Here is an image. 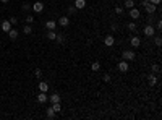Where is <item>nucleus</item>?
<instances>
[{
	"mask_svg": "<svg viewBox=\"0 0 162 120\" xmlns=\"http://www.w3.org/2000/svg\"><path fill=\"white\" fill-rule=\"evenodd\" d=\"M55 41H57V42H59V44H62V42L65 41V38H63V36H62V34H59V36H57V38H55Z\"/></svg>",
	"mask_w": 162,
	"mask_h": 120,
	"instance_id": "nucleus-29",
	"label": "nucleus"
},
{
	"mask_svg": "<svg viewBox=\"0 0 162 120\" xmlns=\"http://www.w3.org/2000/svg\"><path fill=\"white\" fill-rule=\"evenodd\" d=\"M154 44L157 45V47H160V45H162V39H160V36H157V38L154 39Z\"/></svg>",
	"mask_w": 162,
	"mask_h": 120,
	"instance_id": "nucleus-27",
	"label": "nucleus"
},
{
	"mask_svg": "<svg viewBox=\"0 0 162 120\" xmlns=\"http://www.w3.org/2000/svg\"><path fill=\"white\" fill-rule=\"evenodd\" d=\"M39 91H44V93H47V91H49V83L41 81V83H39Z\"/></svg>",
	"mask_w": 162,
	"mask_h": 120,
	"instance_id": "nucleus-17",
	"label": "nucleus"
},
{
	"mask_svg": "<svg viewBox=\"0 0 162 120\" xmlns=\"http://www.w3.org/2000/svg\"><path fill=\"white\" fill-rule=\"evenodd\" d=\"M143 33H144L146 38H151V36H154L156 29H154V26H152V24H146V26H144V29H143Z\"/></svg>",
	"mask_w": 162,
	"mask_h": 120,
	"instance_id": "nucleus-2",
	"label": "nucleus"
},
{
	"mask_svg": "<svg viewBox=\"0 0 162 120\" xmlns=\"http://www.w3.org/2000/svg\"><path fill=\"white\" fill-rule=\"evenodd\" d=\"M148 3H149V0H141V5H143V7H146Z\"/></svg>",
	"mask_w": 162,
	"mask_h": 120,
	"instance_id": "nucleus-34",
	"label": "nucleus"
},
{
	"mask_svg": "<svg viewBox=\"0 0 162 120\" xmlns=\"http://www.w3.org/2000/svg\"><path fill=\"white\" fill-rule=\"evenodd\" d=\"M102 80H104V83H110V80H112V78H110V75H104V78H102Z\"/></svg>",
	"mask_w": 162,
	"mask_h": 120,
	"instance_id": "nucleus-33",
	"label": "nucleus"
},
{
	"mask_svg": "<svg viewBox=\"0 0 162 120\" xmlns=\"http://www.w3.org/2000/svg\"><path fill=\"white\" fill-rule=\"evenodd\" d=\"M24 20H26V23H29V24H31V23L34 21V16H31V15H28V16L24 18Z\"/></svg>",
	"mask_w": 162,
	"mask_h": 120,
	"instance_id": "nucleus-30",
	"label": "nucleus"
},
{
	"mask_svg": "<svg viewBox=\"0 0 162 120\" xmlns=\"http://www.w3.org/2000/svg\"><path fill=\"white\" fill-rule=\"evenodd\" d=\"M144 10H146V13H148V15H152V13L157 10V5H154V3H151V2H149V3L144 7Z\"/></svg>",
	"mask_w": 162,
	"mask_h": 120,
	"instance_id": "nucleus-8",
	"label": "nucleus"
},
{
	"mask_svg": "<svg viewBox=\"0 0 162 120\" xmlns=\"http://www.w3.org/2000/svg\"><path fill=\"white\" fill-rule=\"evenodd\" d=\"M133 7H135V2H133V0H125V7L123 8H128L130 10V8H133Z\"/></svg>",
	"mask_w": 162,
	"mask_h": 120,
	"instance_id": "nucleus-23",
	"label": "nucleus"
},
{
	"mask_svg": "<svg viewBox=\"0 0 162 120\" xmlns=\"http://www.w3.org/2000/svg\"><path fill=\"white\" fill-rule=\"evenodd\" d=\"M130 18H133V20H138L139 18V10L138 8H135V7L130 8Z\"/></svg>",
	"mask_w": 162,
	"mask_h": 120,
	"instance_id": "nucleus-10",
	"label": "nucleus"
},
{
	"mask_svg": "<svg viewBox=\"0 0 162 120\" xmlns=\"http://www.w3.org/2000/svg\"><path fill=\"white\" fill-rule=\"evenodd\" d=\"M57 24L59 26H62V28H66L70 24V18L68 16H62V18H59V21H57Z\"/></svg>",
	"mask_w": 162,
	"mask_h": 120,
	"instance_id": "nucleus-5",
	"label": "nucleus"
},
{
	"mask_svg": "<svg viewBox=\"0 0 162 120\" xmlns=\"http://www.w3.org/2000/svg\"><path fill=\"white\" fill-rule=\"evenodd\" d=\"M52 109H54V112H55V114L62 112V102H54V104H52Z\"/></svg>",
	"mask_w": 162,
	"mask_h": 120,
	"instance_id": "nucleus-18",
	"label": "nucleus"
},
{
	"mask_svg": "<svg viewBox=\"0 0 162 120\" xmlns=\"http://www.w3.org/2000/svg\"><path fill=\"white\" fill-rule=\"evenodd\" d=\"M45 115H47V118H55V115H57V114L54 112V109H52V107H49V109L45 110Z\"/></svg>",
	"mask_w": 162,
	"mask_h": 120,
	"instance_id": "nucleus-19",
	"label": "nucleus"
},
{
	"mask_svg": "<svg viewBox=\"0 0 162 120\" xmlns=\"http://www.w3.org/2000/svg\"><path fill=\"white\" fill-rule=\"evenodd\" d=\"M49 101H50L52 104H54V102H60V101H62V97H60V94L54 93V94H50V96H49Z\"/></svg>",
	"mask_w": 162,
	"mask_h": 120,
	"instance_id": "nucleus-13",
	"label": "nucleus"
},
{
	"mask_svg": "<svg viewBox=\"0 0 162 120\" xmlns=\"http://www.w3.org/2000/svg\"><path fill=\"white\" fill-rule=\"evenodd\" d=\"M86 7V0H75V8L76 10H83Z\"/></svg>",
	"mask_w": 162,
	"mask_h": 120,
	"instance_id": "nucleus-11",
	"label": "nucleus"
},
{
	"mask_svg": "<svg viewBox=\"0 0 162 120\" xmlns=\"http://www.w3.org/2000/svg\"><path fill=\"white\" fill-rule=\"evenodd\" d=\"M45 28H47V29H55V28H57V21L55 20H47Z\"/></svg>",
	"mask_w": 162,
	"mask_h": 120,
	"instance_id": "nucleus-14",
	"label": "nucleus"
},
{
	"mask_svg": "<svg viewBox=\"0 0 162 120\" xmlns=\"http://www.w3.org/2000/svg\"><path fill=\"white\" fill-rule=\"evenodd\" d=\"M127 28H128V31H131V33H135L138 26H136V23H135V21H131V23H128V24H127Z\"/></svg>",
	"mask_w": 162,
	"mask_h": 120,
	"instance_id": "nucleus-21",
	"label": "nucleus"
},
{
	"mask_svg": "<svg viewBox=\"0 0 162 120\" xmlns=\"http://www.w3.org/2000/svg\"><path fill=\"white\" fill-rule=\"evenodd\" d=\"M47 101H49V96H47V93L41 91V93L37 94V102H39V104H45Z\"/></svg>",
	"mask_w": 162,
	"mask_h": 120,
	"instance_id": "nucleus-3",
	"label": "nucleus"
},
{
	"mask_svg": "<svg viewBox=\"0 0 162 120\" xmlns=\"http://www.w3.org/2000/svg\"><path fill=\"white\" fill-rule=\"evenodd\" d=\"M21 8H23L24 12H28V10H31V5H29V3H23V7H21Z\"/></svg>",
	"mask_w": 162,
	"mask_h": 120,
	"instance_id": "nucleus-31",
	"label": "nucleus"
},
{
	"mask_svg": "<svg viewBox=\"0 0 162 120\" xmlns=\"http://www.w3.org/2000/svg\"><path fill=\"white\" fill-rule=\"evenodd\" d=\"M118 70H120L122 73H127V71L130 70V65H128V62H127V60H122V62L118 63Z\"/></svg>",
	"mask_w": 162,
	"mask_h": 120,
	"instance_id": "nucleus-6",
	"label": "nucleus"
},
{
	"mask_svg": "<svg viewBox=\"0 0 162 120\" xmlns=\"http://www.w3.org/2000/svg\"><path fill=\"white\" fill-rule=\"evenodd\" d=\"M23 33H24V34H31V33H33V28H31L29 24H26V26L23 28Z\"/></svg>",
	"mask_w": 162,
	"mask_h": 120,
	"instance_id": "nucleus-24",
	"label": "nucleus"
},
{
	"mask_svg": "<svg viewBox=\"0 0 162 120\" xmlns=\"http://www.w3.org/2000/svg\"><path fill=\"white\" fill-rule=\"evenodd\" d=\"M0 2H3V3H7V2H8V0H0Z\"/></svg>",
	"mask_w": 162,
	"mask_h": 120,
	"instance_id": "nucleus-38",
	"label": "nucleus"
},
{
	"mask_svg": "<svg viewBox=\"0 0 162 120\" xmlns=\"http://www.w3.org/2000/svg\"><path fill=\"white\" fill-rule=\"evenodd\" d=\"M8 36H10V39H13V41H15V39L18 38V31H16V29H13V28H12V29L8 31Z\"/></svg>",
	"mask_w": 162,
	"mask_h": 120,
	"instance_id": "nucleus-20",
	"label": "nucleus"
},
{
	"mask_svg": "<svg viewBox=\"0 0 162 120\" xmlns=\"http://www.w3.org/2000/svg\"><path fill=\"white\" fill-rule=\"evenodd\" d=\"M34 76H36V78H41V76H42V71H41L39 68H36V70H34Z\"/></svg>",
	"mask_w": 162,
	"mask_h": 120,
	"instance_id": "nucleus-28",
	"label": "nucleus"
},
{
	"mask_svg": "<svg viewBox=\"0 0 162 120\" xmlns=\"http://www.w3.org/2000/svg\"><path fill=\"white\" fill-rule=\"evenodd\" d=\"M12 29V23L8 21V20H5V21H2V31H5V33H8Z\"/></svg>",
	"mask_w": 162,
	"mask_h": 120,
	"instance_id": "nucleus-12",
	"label": "nucleus"
},
{
	"mask_svg": "<svg viewBox=\"0 0 162 120\" xmlns=\"http://www.w3.org/2000/svg\"><path fill=\"white\" fill-rule=\"evenodd\" d=\"M75 10H76L75 7H70V8H68V13H75Z\"/></svg>",
	"mask_w": 162,
	"mask_h": 120,
	"instance_id": "nucleus-36",
	"label": "nucleus"
},
{
	"mask_svg": "<svg viewBox=\"0 0 162 120\" xmlns=\"http://www.w3.org/2000/svg\"><path fill=\"white\" fill-rule=\"evenodd\" d=\"M130 44H131L135 49H138L139 45H141V39L138 38V36H133V38H131V41H130Z\"/></svg>",
	"mask_w": 162,
	"mask_h": 120,
	"instance_id": "nucleus-9",
	"label": "nucleus"
},
{
	"mask_svg": "<svg viewBox=\"0 0 162 120\" xmlns=\"http://www.w3.org/2000/svg\"><path fill=\"white\" fill-rule=\"evenodd\" d=\"M104 44L107 45V47H112L113 44H115V38H113L112 34H109V36H106V38H104Z\"/></svg>",
	"mask_w": 162,
	"mask_h": 120,
	"instance_id": "nucleus-4",
	"label": "nucleus"
},
{
	"mask_svg": "<svg viewBox=\"0 0 162 120\" xmlns=\"http://www.w3.org/2000/svg\"><path fill=\"white\" fill-rule=\"evenodd\" d=\"M157 29H159V31L162 29V23H160V21H157Z\"/></svg>",
	"mask_w": 162,
	"mask_h": 120,
	"instance_id": "nucleus-37",
	"label": "nucleus"
},
{
	"mask_svg": "<svg viewBox=\"0 0 162 120\" xmlns=\"http://www.w3.org/2000/svg\"><path fill=\"white\" fill-rule=\"evenodd\" d=\"M149 2H151V3H154V5H159V3H160V0H149Z\"/></svg>",
	"mask_w": 162,
	"mask_h": 120,
	"instance_id": "nucleus-35",
	"label": "nucleus"
},
{
	"mask_svg": "<svg viewBox=\"0 0 162 120\" xmlns=\"http://www.w3.org/2000/svg\"><path fill=\"white\" fill-rule=\"evenodd\" d=\"M151 70H152V73H159V71H160V67L156 63V65H152V67H151Z\"/></svg>",
	"mask_w": 162,
	"mask_h": 120,
	"instance_id": "nucleus-26",
	"label": "nucleus"
},
{
	"mask_svg": "<svg viewBox=\"0 0 162 120\" xmlns=\"http://www.w3.org/2000/svg\"><path fill=\"white\" fill-rule=\"evenodd\" d=\"M8 21H10L12 24H18V18H15V16H12V18H10V20H8Z\"/></svg>",
	"mask_w": 162,
	"mask_h": 120,
	"instance_id": "nucleus-32",
	"label": "nucleus"
},
{
	"mask_svg": "<svg viewBox=\"0 0 162 120\" xmlns=\"http://www.w3.org/2000/svg\"><path fill=\"white\" fill-rule=\"evenodd\" d=\"M148 80H149V86H156V85H157V76L152 75V73L148 76Z\"/></svg>",
	"mask_w": 162,
	"mask_h": 120,
	"instance_id": "nucleus-15",
	"label": "nucleus"
},
{
	"mask_svg": "<svg viewBox=\"0 0 162 120\" xmlns=\"http://www.w3.org/2000/svg\"><path fill=\"white\" fill-rule=\"evenodd\" d=\"M91 70H92V71H99V70H101V63H99V62H94L92 65H91Z\"/></svg>",
	"mask_w": 162,
	"mask_h": 120,
	"instance_id": "nucleus-22",
	"label": "nucleus"
},
{
	"mask_svg": "<svg viewBox=\"0 0 162 120\" xmlns=\"http://www.w3.org/2000/svg\"><path fill=\"white\" fill-rule=\"evenodd\" d=\"M122 57H123V60H127V62H131V60H135V52L133 50H123V54H122Z\"/></svg>",
	"mask_w": 162,
	"mask_h": 120,
	"instance_id": "nucleus-1",
	"label": "nucleus"
},
{
	"mask_svg": "<svg viewBox=\"0 0 162 120\" xmlns=\"http://www.w3.org/2000/svg\"><path fill=\"white\" fill-rule=\"evenodd\" d=\"M55 38H57L55 29H49V31H47V39H49V41H55Z\"/></svg>",
	"mask_w": 162,
	"mask_h": 120,
	"instance_id": "nucleus-16",
	"label": "nucleus"
},
{
	"mask_svg": "<svg viewBox=\"0 0 162 120\" xmlns=\"http://www.w3.org/2000/svg\"><path fill=\"white\" fill-rule=\"evenodd\" d=\"M31 8H33L36 13H41V12L44 10V3H42V2H36V3L31 5Z\"/></svg>",
	"mask_w": 162,
	"mask_h": 120,
	"instance_id": "nucleus-7",
	"label": "nucleus"
},
{
	"mask_svg": "<svg viewBox=\"0 0 162 120\" xmlns=\"http://www.w3.org/2000/svg\"><path fill=\"white\" fill-rule=\"evenodd\" d=\"M123 12H125V8H123V7H115V13L117 15H123Z\"/></svg>",
	"mask_w": 162,
	"mask_h": 120,
	"instance_id": "nucleus-25",
	"label": "nucleus"
}]
</instances>
